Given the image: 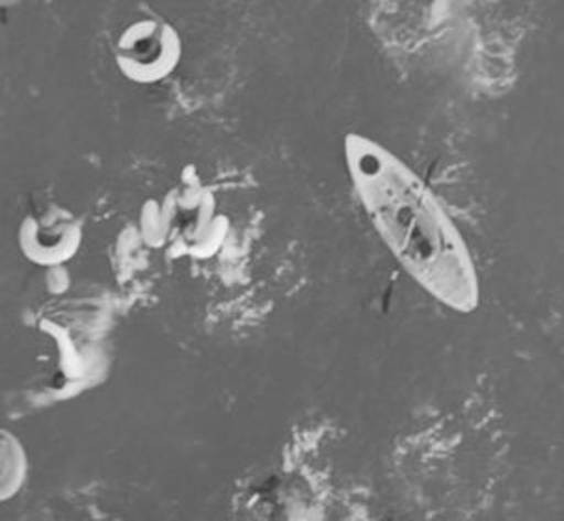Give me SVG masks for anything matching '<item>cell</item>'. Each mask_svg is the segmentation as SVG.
I'll return each mask as SVG.
<instances>
[{"instance_id": "cell-1", "label": "cell", "mask_w": 564, "mask_h": 521, "mask_svg": "<svg viewBox=\"0 0 564 521\" xmlns=\"http://www.w3.org/2000/svg\"><path fill=\"white\" fill-rule=\"evenodd\" d=\"M343 150L356 196L397 263L442 306L474 313L480 304L474 256L431 186L364 134H348Z\"/></svg>"}]
</instances>
